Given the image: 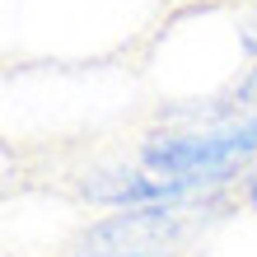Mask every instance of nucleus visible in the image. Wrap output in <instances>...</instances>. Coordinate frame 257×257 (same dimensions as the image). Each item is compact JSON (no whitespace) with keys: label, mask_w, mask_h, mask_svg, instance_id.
Here are the masks:
<instances>
[{"label":"nucleus","mask_w":257,"mask_h":257,"mask_svg":"<svg viewBox=\"0 0 257 257\" xmlns=\"http://www.w3.org/2000/svg\"><path fill=\"white\" fill-rule=\"evenodd\" d=\"M257 155V112L229 117L220 126L187 131V136H155L141 145V164L159 178H183L196 187H215L234 169Z\"/></svg>","instance_id":"obj_1"},{"label":"nucleus","mask_w":257,"mask_h":257,"mask_svg":"<svg viewBox=\"0 0 257 257\" xmlns=\"http://www.w3.org/2000/svg\"><path fill=\"white\" fill-rule=\"evenodd\" d=\"M80 192L89 201L117 206V210H136V206H178L192 192H201L196 183L183 178H159V173H141V169H117V173H94L89 183H80Z\"/></svg>","instance_id":"obj_2"},{"label":"nucleus","mask_w":257,"mask_h":257,"mask_svg":"<svg viewBox=\"0 0 257 257\" xmlns=\"http://www.w3.org/2000/svg\"><path fill=\"white\" fill-rule=\"evenodd\" d=\"M243 201H248V206H252V210H257V173H252V178H248V187H243Z\"/></svg>","instance_id":"obj_3"},{"label":"nucleus","mask_w":257,"mask_h":257,"mask_svg":"<svg viewBox=\"0 0 257 257\" xmlns=\"http://www.w3.org/2000/svg\"><path fill=\"white\" fill-rule=\"evenodd\" d=\"M117 257H164V248H145V252H117Z\"/></svg>","instance_id":"obj_4"}]
</instances>
